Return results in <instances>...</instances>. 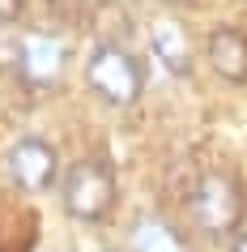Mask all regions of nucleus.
Returning a JSON list of instances; mask_svg holds the SVG:
<instances>
[{
	"label": "nucleus",
	"instance_id": "nucleus-13",
	"mask_svg": "<svg viewBox=\"0 0 247 252\" xmlns=\"http://www.w3.org/2000/svg\"><path fill=\"white\" fill-rule=\"evenodd\" d=\"M98 252H103V248H98Z\"/></svg>",
	"mask_w": 247,
	"mask_h": 252
},
{
	"label": "nucleus",
	"instance_id": "nucleus-9",
	"mask_svg": "<svg viewBox=\"0 0 247 252\" xmlns=\"http://www.w3.org/2000/svg\"><path fill=\"white\" fill-rule=\"evenodd\" d=\"M22 13V0H0V22H13Z\"/></svg>",
	"mask_w": 247,
	"mask_h": 252
},
{
	"label": "nucleus",
	"instance_id": "nucleus-10",
	"mask_svg": "<svg viewBox=\"0 0 247 252\" xmlns=\"http://www.w3.org/2000/svg\"><path fill=\"white\" fill-rule=\"evenodd\" d=\"M230 252H247V231H239V235H234V244H230Z\"/></svg>",
	"mask_w": 247,
	"mask_h": 252
},
{
	"label": "nucleus",
	"instance_id": "nucleus-7",
	"mask_svg": "<svg viewBox=\"0 0 247 252\" xmlns=\"http://www.w3.org/2000/svg\"><path fill=\"white\" fill-rule=\"evenodd\" d=\"M149 43H154V56L170 68V73H179V77H183V73L192 68V43H188V26H183L179 17H162V22H154Z\"/></svg>",
	"mask_w": 247,
	"mask_h": 252
},
{
	"label": "nucleus",
	"instance_id": "nucleus-2",
	"mask_svg": "<svg viewBox=\"0 0 247 252\" xmlns=\"http://www.w3.org/2000/svg\"><path fill=\"white\" fill-rule=\"evenodd\" d=\"M64 210L68 218H77V222H103L107 214L115 210V171H111V162L103 158H81L68 167L64 175Z\"/></svg>",
	"mask_w": 247,
	"mask_h": 252
},
{
	"label": "nucleus",
	"instance_id": "nucleus-6",
	"mask_svg": "<svg viewBox=\"0 0 247 252\" xmlns=\"http://www.w3.org/2000/svg\"><path fill=\"white\" fill-rule=\"evenodd\" d=\"M209 64L221 81H234V86H247V30L234 26H218L205 43Z\"/></svg>",
	"mask_w": 247,
	"mask_h": 252
},
{
	"label": "nucleus",
	"instance_id": "nucleus-3",
	"mask_svg": "<svg viewBox=\"0 0 247 252\" xmlns=\"http://www.w3.org/2000/svg\"><path fill=\"white\" fill-rule=\"evenodd\" d=\"M85 81H90V90L98 98H107V103H115V107H128L145 90V68L132 52L115 47V43H103L90 56V64H85Z\"/></svg>",
	"mask_w": 247,
	"mask_h": 252
},
{
	"label": "nucleus",
	"instance_id": "nucleus-4",
	"mask_svg": "<svg viewBox=\"0 0 247 252\" xmlns=\"http://www.w3.org/2000/svg\"><path fill=\"white\" fill-rule=\"evenodd\" d=\"M68 64V43L55 30H30L17 39V73L30 90H52L64 77Z\"/></svg>",
	"mask_w": 247,
	"mask_h": 252
},
{
	"label": "nucleus",
	"instance_id": "nucleus-5",
	"mask_svg": "<svg viewBox=\"0 0 247 252\" xmlns=\"http://www.w3.org/2000/svg\"><path fill=\"white\" fill-rule=\"evenodd\" d=\"M9 175H13V184L26 188V192L52 188V180H55V150L47 146L43 137H22V141L9 150Z\"/></svg>",
	"mask_w": 247,
	"mask_h": 252
},
{
	"label": "nucleus",
	"instance_id": "nucleus-12",
	"mask_svg": "<svg viewBox=\"0 0 247 252\" xmlns=\"http://www.w3.org/2000/svg\"><path fill=\"white\" fill-rule=\"evenodd\" d=\"M55 9H73V4H77V0H52Z\"/></svg>",
	"mask_w": 247,
	"mask_h": 252
},
{
	"label": "nucleus",
	"instance_id": "nucleus-8",
	"mask_svg": "<svg viewBox=\"0 0 247 252\" xmlns=\"http://www.w3.org/2000/svg\"><path fill=\"white\" fill-rule=\"evenodd\" d=\"M128 252H188L183 235L162 218H141L128 235Z\"/></svg>",
	"mask_w": 247,
	"mask_h": 252
},
{
	"label": "nucleus",
	"instance_id": "nucleus-1",
	"mask_svg": "<svg viewBox=\"0 0 247 252\" xmlns=\"http://www.w3.org/2000/svg\"><path fill=\"white\" fill-rule=\"evenodd\" d=\"M183 205L205 235H230L243 222V184L230 171H200L183 192Z\"/></svg>",
	"mask_w": 247,
	"mask_h": 252
},
{
	"label": "nucleus",
	"instance_id": "nucleus-11",
	"mask_svg": "<svg viewBox=\"0 0 247 252\" xmlns=\"http://www.w3.org/2000/svg\"><path fill=\"white\" fill-rule=\"evenodd\" d=\"M166 4H170V9H192L196 0H166Z\"/></svg>",
	"mask_w": 247,
	"mask_h": 252
}]
</instances>
